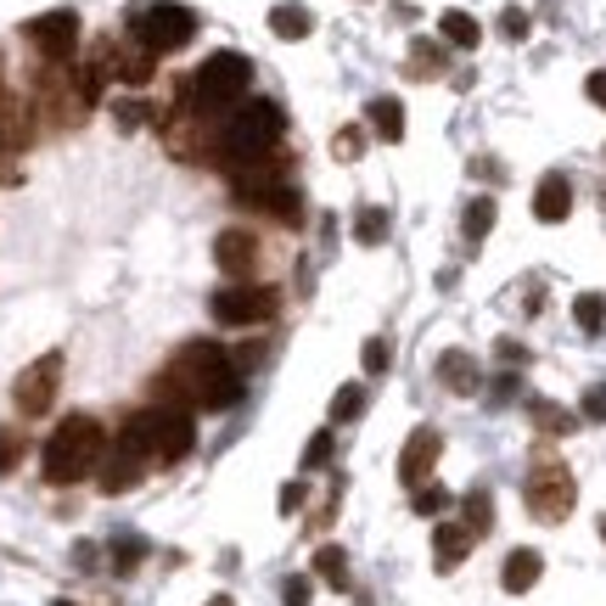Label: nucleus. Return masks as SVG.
<instances>
[{
    "mask_svg": "<svg viewBox=\"0 0 606 606\" xmlns=\"http://www.w3.org/2000/svg\"><path fill=\"white\" fill-rule=\"evenodd\" d=\"M157 393L168 404H186V411L219 416V411H230V404H242L248 370L236 365V354H225L219 343H186L157 377Z\"/></svg>",
    "mask_w": 606,
    "mask_h": 606,
    "instance_id": "f257e3e1",
    "label": "nucleus"
},
{
    "mask_svg": "<svg viewBox=\"0 0 606 606\" xmlns=\"http://www.w3.org/2000/svg\"><path fill=\"white\" fill-rule=\"evenodd\" d=\"M236 202H248L258 214H276L281 225H303V191L292 186V163L281 152H264L253 163H236L225 168Z\"/></svg>",
    "mask_w": 606,
    "mask_h": 606,
    "instance_id": "f03ea898",
    "label": "nucleus"
},
{
    "mask_svg": "<svg viewBox=\"0 0 606 606\" xmlns=\"http://www.w3.org/2000/svg\"><path fill=\"white\" fill-rule=\"evenodd\" d=\"M101 455H108V432H101V421L96 416H67L46 438L40 471H46L51 489H67V483H85L90 471L101 466Z\"/></svg>",
    "mask_w": 606,
    "mask_h": 606,
    "instance_id": "7ed1b4c3",
    "label": "nucleus"
},
{
    "mask_svg": "<svg viewBox=\"0 0 606 606\" xmlns=\"http://www.w3.org/2000/svg\"><path fill=\"white\" fill-rule=\"evenodd\" d=\"M281 135H287V113L276 108V101H264V96H248L242 108H230L219 118V163L225 168L253 163L264 152H276Z\"/></svg>",
    "mask_w": 606,
    "mask_h": 606,
    "instance_id": "20e7f679",
    "label": "nucleus"
},
{
    "mask_svg": "<svg viewBox=\"0 0 606 606\" xmlns=\"http://www.w3.org/2000/svg\"><path fill=\"white\" fill-rule=\"evenodd\" d=\"M186 79H191V101L219 124L230 108H242V101H248V90H253V62H248L242 51H214V56L202 62L197 74H186Z\"/></svg>",
    "mask_w": 606,
    "mask_h": 606,
    "instance_id": "39448f33",
    "label": "nucleus"
},
{
    "mask_svg": "<svg viewBox=\"0 0 606 606\" xmlns=\"http://www.w3.org/2000/svg\"><path fill=\"white\" fill-rule=\"evenodd\" d=\"M522 500H528V517L533 522H567L572 505H579V483L556 450L539 444L533 460H528V478H522Z\"/></svg>",
    "mask_w": 606,
    "mask_h": 606,
    "instance_id": "423d86ee",
    "label": "nucleus"
},
{
    "mask_svg": "<svg viewBox=\"0 0 606 606\" xmlns=\"http://www.w3.org/2000/svg\"><path fill=\"white\" fill-rule=\"evenodd\" d=\"M147 466H157L152 444H147V427H141V416H129L118 427V438H108V455H101L96 478H101V489H108V494H124V489H135V483L147 478Z\"/></svg>",
    "mask_w": 606,
    "mask_h": 606,
    "instance_id": "0eeeda50",
    "label": "nucleus"
},
{
    "mask_svg": "<svg viewBox=\"0 0 606 606\" xmlns=\"http://www.w3.org/2000/svg\"><path fill=\"white\" fill-rule=\"evenodd\" d=\"M135 416H141V427H147V444H152L157 466H175V460L191 455V444H197V411L163 399V404H147V411H135Z\"/></svg>",
    "mask_w": 606,
    "mask_h": 606,
    "instance_id": "6e6552de",
    "label": "nucleus"
},
{
    "mask_svg": "<svg viewBox=\"0 0 606 606\" xmlns=\"http://www.w3.org/2000/svg\"><path fill=\"white\" fill-rule=\"evenodd\" d=\"M135 40H141L152 56H168V51H186L197 40V12L180 7V0H152V7L135 17Z\"/></svg>",
    "mask_w": 606,
    "mask_h": 606,
    "instance_id": "1a4fd4ad",
    "label": "nucleus"
},
{
    "mask_svg": "<svg viewBox=\"0 0 606 606\" xmlns=\"http://www.w3.org/2000/svg\"><path fill=\"white\" fill-rule=\"evenodd\" d=\"M56 388H62V349H46L34 365H23V370H17V382H12V404H17V416H23V421L51 416Z\"/></svg>",
    "mask_w": 606,
    "mask_h": 606,
    "instance_id": "9d476101",
    "label": "nucleus"
},
{
    "mask_svg": "<svg viewBox=\"0 0 606 606\" xmlns=\"http://www.w3.org/2000/svg\"><path fill=\"white\" fill-rule=\"evenodd\" d=\"M209 310H214L219 326H264V320H276L281 292H276V287H264V281H236V287L214 292Z\"/></svg>",
    "mask_w": 606,
    "mask_h": 606,
    "instance_id": "9b49d317",
    "label": "nucleus"
},
{
    "mask_svg": "<svg viewBox=\"0 0 606 606\" xmlns=\"http://www.w3.org/2000/svg\"><path fill=\"white\" fill-rule=\"evenodd\" d=\"M23 34H28V46L40 51L46 62L67 67V62H74V51H79V12L56 7V12H46V17H28Z\"/></svg>",
    "mask_w": 606,
    "mask_h": 606,
    "instance_id": "f8f14e48",
    "label": "nucleus"
},
{
    "mask_svg": "<svg viewBox=\"0 0 606 606\" xmlns=\"http://www.w3.org/2000/svg\"><path fill=\"white\" fill-rule=\"evenodd\" d=\"M438 455H444V432H438V427H416L411 438H404V455H399V483L404 489H421L432 478Z\"/></svg>",
    "mask_w": 606,
    "mask_h": 606,
    "instance_id": "ddd939ff",
    "label": "nucleus"
},
{
    "mask_svg": "<svg viewBox=\"0 0 606 606\" xmlns=\"http://www.w3.org/2000/svg\"><path fill=\"white\" fill-rule=\"evenodd\" d=\"M108 74L124 85H147L157 74V56L135 40V34H124V40H108Z\"/></svg>",
    "mask_w": 606,
    "mask_h": 606,
    "instance_id": "4468645a",
    "label": "nucleus"
},
{
    "mask_svg": "<svg viewBox=\"0 0 606 606\" xmlns=\"http://www.w3.org/2000/svg\"><path fill=\"white\" fill-rule=\"evenodd\" d=\"M214 264L225 269V276L248 281L253 269H258V236L253 230H219L214 236Z\"/></svg>",
    "mask_w": 606,
    "mask_h": 606,
    "instance_id": "2eb2a0df",
    "label": "nucleus"
},
{
    "mask_svg": "<svg viewBox=\"0 0 606 606\" xmlns=\"http://www.w3.org/2000/svg\"><path fill=\"white\" fill-rule=\"evenodd\" d=\"M438 382H444L455 399H471L483 388V365L471 359L466 349H444V354H438Z\"/></svg>",
    "mask_w": 606,
    "mask_h": 606,
    "instance_id": "dca6fc26",
    "label": "nucleus"
},
{
    "mask_svg": "<svg viewBox=\"0 0 606 606\" xmlns=\"http://www.w3.org/2000/svg\"><path fill=\"white\" fill-rule=\"evenodd\" d=\"M471 545H478V533H471L466 522H438L432 528V561H438V572H455L471 556Z\"/></svg>",
    "mask_w": 606,
    "mask_h": 606,
    "instance_id": "f3484780",
    "label": "nucleus"
},
{
    "mask_svg": "<svg viewBox=\"0 0 606 606\" xmlns=\"http://www.w3.org/2000/svg\"><path fill=\"white\" fill-rule=\"evenodd\" d=\"M34 141V101L0 96V152H23Z\"/></svg>",
    "mask_w": 606,
    "mask_h": 606,
    "instance_id": "a211bd4d",
    "label": "nucleus"
},
{
    "mask_svg": "<svg viewBox=\"0 0 606 606\" xmlns=\"http://www.w3.org/2000/svg\"><path fill=\"white\" fill-rule=\"evenodd\" d=\"M533 214H539V225H561L572 214V180L551 168V175L539 180V191H533Z\"/></svg>",
    "mask_w": 606,
    "mask_h": 606,
    "instance_id": "6ab92c4d",
    "label": "nucleus"
},
{
    "mask_svg": "<svg viewBox=\"0 0 606 606\" xmlns=\"http://www.w3.org/2000/svg\"><path fill=\"white\" fill-rule=\"evenodd\" d=\"M539 579H545V556L528 551V545H517L512 556H505V567H500V584H505V595H528Z\"/></svg>",
    "mask_w": 606,
    "mask_h": 606,
    "instance_id": "aec40b11",
    "label": "nucleus"
},
{
    "mask_svg": "<svg viewBox=\"0 0 606 606\" xmlns=\"http://www.w3.org/2000/svg\"><path fill=\"white\" fill-rule=\"evenodd\" d=\"M370 129H377V141H404V101L399 96H377L365 108Z\"/></svg>",
    "mask_w": 606,
    "mask_h": 606,
    "instance_id": "412c9836",
    "label": "nucleus"
},
{
    "mask_svg": "<svg viewBox=\"0 0 606 606\" xmlns=\"http://www.w3.org/2000/svg\"><path fill=\"white\" fill-rule=\"evenodd\" d=\"M528 416H533V427L545 432V438H567L572 427H579V416H572V411H561L556 399H528Z\"/></svg>",
    "mask_w": 606,
    "mask_h": 606,
    "instance_id": "4be33fe9",
    "label": "nucleus"
},
{
    "mask_svg": "<svg viewBox=\"0 0 606 606\" xmlns=\"http://www.w3.org/2000/svg\"><path fill=\"white\" fill-rule=\"evenodd\" d=\"M310 28H315V17L303 7H292V0H281V7L269 12V34H276V40H310Z\"/></svg>",
    "mask_w": 606,
    "mask_h": 606,
    "instance_id": "5701e85b",
    "label": "nucleus"
},
{
    "mask_svg": "<svg viewBox=\"0 0 606 606\" xmlns=\"http://www.w3.org/2000/svg\"><path fill=\"white\" fill-rule=\"evenodd\" d=\"M438 34H444L455 51H471V46L483 40V28H478V17H471V12H444V17H438Z\"/></svg>",
    "mask_w": 606,
    "mask_h": 606,
    "instance_id": "b1692460",
    "label": "nucleus"
},
{
    "mask_svg": "<svg viewBox=\"0 0 606 606\" xmlns=\"http://www.w3.org/2000/svg\"><path fill=\"white\" fill-rule=\"evenodd\" d=\"M388 230H393V214H388V209H359V214H354V242H359V248H382Z\"/></svg>",
    "mask_w": 606,
    "mask_h": 606,
    "instance_id": "393cba45",
    "label": "nucleus"
},
{
    "mask_svg": "<svg viewBox=\"0 0 606 606\" xmlns=\"http://www.w3.org/2000/svg\"><path fill=\"white\" fill-rule=\"evenodd\" d=\"M310 572H320L331 590H343V595H349V551H343V545H320Z\"/></svg>",
    "mask_w": 606,
    "mask_h": 606,
    "instance_id": "a878e982",
    "label": "nucleus"
},
{
    "mask_svg": "<svg viewBox=\"0 0 606 606\" xmlns=\"http://www.w3.org/2000/svg\"><path fill=\"white\" fill-rule=\"evenodd\" d=\"M494 214H500V209H494V197H471V202H466V219H460V230H466V242H471V248H478L483 236L494 230Z\"/></svg>",
    "mask_w": 606,
    "mask_h": 606,
    "instance_id": "bb28decb",
    "label": "nucleus"
},
{
    "mask_svg": "<svg viewBox=\"0 0 606 606\" xmlns=\"http://www.w3.org/2000/svg\"><path fill=\"white\" fill-rule=\"evenodd\" d=\"M460 522H466L471 533H478V539L494 528V500H489V489H471V494L460 500Z\"/></svg>",
    "mask_w": 606,
    "mask_h": 606,
    "instance_id": "cd10ccee",
    "label": "nucleus"
},
{
    "mask_svg": "<svg viewBox=\"0 0 606 606\" xmlns=\"http://www.w3.org/2000/svg\"><path fill=\"white\" fill-rule=\"evenodd\" d=\"M572 320H579V331H606V298L601 292H579L572 298Z\"/></svg>",
    "mask_w": 606,
    "mask_h": 606,
    "instance_id": "c85d7f7f",
    "label": "nucleus"
},
{
    "mask_svg": "<svg viewBox=\"0 0 606 606\" xmlns=\"http://www.w3.org/2000/svg\"><path fill=\"white\" fill-rule=\"evenodd\" d=\"M411 505H416V517H444L450 512V489L444 483H421V489H411Z\"/></svg>",
    "mask_w": 606,
    "mask_h": 606,
    "instance_id": "c756f323",
    "label": "nucleus"
},
{
    "mask_svg": "<svg viewBox=\"0 0 606 606\" xmlns=\"http://www.w3.org/2000/svg\"><path fill=\"white\" fill-rule=\"evenodd\" d=\"M354 416H365V388L359 382H349V388L331 393V421H354Z\"/></svg>",
    "mask_w": 606,
    "mask_h": 606,
    "instance_id": "7c9ffc66",
    "label": "nucleus"
},
{
    "mask_svg": "<svg viewBox=\"0 0 606 606\" xmlns=\"http://www.w3.org/2000/svg\"><path fill=\"white\" fill-rule=\"evenodd\" d=\"M23 455H28V438L17 427H0V471H17Z\"/></svg>",
    "mask_w": 606,
    "mask_h": 606,
    "instance_id": "2f4dec72",
    "label": "nucleus"
},
{
    "mask_svg": "<svg viewBox=\"0 0 606 606\" xmlns=\"http://www.w3.org/2000/svg\"><path fill=\"white\" fill-rule=\"evenodd\" d=\"M411 74H444V46L416 40V46H411Z\"/></svg>",
    "mask_w": 606,
    "mask_h": 606,
    "instance_id": "473e14b6",
    "label": "nucleus"
},
{
    "mask_svg": "<svg viewBox=\"0 0 606 606\" xmlns=\"http://www.w3.org/2000/svg\"><path fill=\"white\" fill-rule=\"evenodd\" d=\"M141 556H147V545H141L135 533L113 539V567H118V572H135V567H141Z\"/></svg>",
    "mask_w": 606,
    "mask_h": 606,
    "instance_id": "72a5a7b5",
    "label": "nucleus"
},
{
    "mask_svg": "<svg viewBox=\"0 0 606 606\" xmlns=\"http://www.w3.org/2000/svg\"><path fill=\"white\" fill-rule=\"evenodd\" d=\"M331 450H337V438H331V427H320V432L310 438V450H303V471H315V466H331Z\"/></svg>",
    "mask_w": 606,
    "mask_h": 606,
    "instance_id": "f704fd0d",
    "label": "nucleus"
},
{
    "mask_svg": "<svg viewBox=\"0 0 606 606\" xmlns=\"http://www.w3.org/2000/svg\"><path fill=\"white\" fill-rule=\"evenodd\" d=\"M359 359H365V377H382V370L393 365V349H388V337H370V343L359 349Z\"/></svg>",
    "mask_w": 606,
    "mask_h": 606,
    "instance_id": "c9c22d12",
    "label": "nucleus"
},
{
    "mask_svg": "<svg viewBox=\"0 0 606 606\" xmlns=\"http://www.w3.org/2000/svg\"><path fill=\"white\" fill-rule=\"evenodd\" d=\"M365 152V129L359 124H349V129H337V141H331V157H343V163H354Z\"/></svg>",
    "mask_w": 606,
    "mask_h": 606,
    "instance_id": "e433bc0d",
    "label": "nucleus"
},
{
    "mask_svg": "<svg viewBox=\"0 0 606 606\" xmlns=\"http://www.w3.org/2000/svg\"><path fill=\"white\" fill-rule=\"evenodd\" d=\"M281 601L287 606H310L315 601V579H310V572H292V579L281 584Z\"/></svg>",
    "mask_w": 606,
    "mask_h": 606,
    "instance_id": "4c0bfd02",
    "label": "nucleus"
},
{
    "mask_svg": "<svg viewBox=\"0 0 606 606\" xmlns=\"http://www.w3.org/2000/svg\"><path fill=\"white\" fill-rule=\"evenodd\" d=\"M113 118H118V129H141L152 118V108L147 101H113Z\"/></svg>",
    "mask_w": 606,
    "mask_h": 606,
    "instance_id": "58836bf2",
    "label": "nucleus"
},
{
    "mask_svg": "<svg viewBox=\"0 0 606 606\" xmlns=\"http://www.w3.org/2000/svg\"><path fill=\"white\" fill-rule=\"evenodd\" d=\"M500 34H505V40H528V12L522 7H505L500 12Z\"/></svg>",
    "mask_w": 606,
    "mask_h": 606,
    "instance_id": "ea45409f",
    "label": "nucleus"
},
{
    "mask_svg": "<svg viewBox=\"0 0 606 606\" xmlns=\"http://www.w3.org/2000/svg\"><path fill=\"white\" fill-rule=\"evenodd\" d=\"M584 416H590V421H606V382L584 393Z\"/></svg>",
    "mask_w": 606,
    "mask_h": 606,
    "instance_id": "a19ab883",
    "label": "nucleus"
},
{
    "mask_svg": "<svg viewBox=\"0 0 606 606\" xmlns=\"http://www.w3.org/2000/svg\"><path fill=\"white\" fill-rule=\"evenodd\" d=\"M584 96H590V101H595V108L606 113V67H595V74L584 79Z\"/></svg>",
    "mask_w": 606,
    "mask_h": 606,
    "instance_id": "79ce46f5",
    "label": "nucleus"
},
{
    "mask_svg": "<svg viewBox=\"0 0 606 606\" xmlns=\"http://www.w3.org/2000/svg\"><path fill=\"white\" fill-rule=\"evenodd\" d=\"M303 500H310V483H287V489H281V512L292 517V512H298Z\"/></svg>",
    "mask_w": 606,
    "mask_h": 606,
    "instance_id": "37998d69",
    "label": "nucleus"
},
{
    "mask_svg": "<svg viewBox=\"0 0 606 606\" xmlns=\"http://www.w3.org/2000/svg\"><path fill=\"white\" fill-rule=\"evenodd\" d=\"M494 349H500V359H505V365H522V359H528V354H522V343H494Z\"/></svg>",
    "mask_w": 606,
    "mask_h": 606,
    "instance_id": "c03bdc74",
    "label": "nucleus"
},
{
    "mask_svg": "<svg viewBox=\"0 0 606 606\" xmlns=\"http://www.w3.org/2000/svg\"><path fill=\"white\" fill-rule=\"evenodd\" d=\"M209 606H236V601H230V595H214V601H209Z\"/></svg>",
    "mask_w": 606,
    "mask_h": 606,
    "instance_id": "a18cd8bd",
    "label": "nucleus"
},
{
    "mask_svg": "<svg viewBox=\"0 0 606 606\" xmlns=\"http://www.w3.org/2000/svg\"><path fill=\"white\" fill-rule=\"evenodd\" d=\"M51 606H79V601H51Z\"/></svg>",
    "mask_w": 606,
    "mask_h": 606,
    "instance_id": "49530a36",
    "label": "nucleus"
},
{
    "mask_svg": "<svg viewBox=\"0 0 606 606\" xmlns=\"http://www.w3.org/2000/svg\"><path fill=\"white\" fill-rule=\"evenodd\" d=\"M601 539H606V517H601Z\"/></svg>",
    "mask_w": 606,
    "mask_h": 606,
    "instance_id": "de8ad7c7",
    "label": "nucleus"
},
{
    "mask_svg": "<svg viewBox=\"0 0 606 606\" xmlns=\"http://www.w3.org/2000/svg\"><path fill=\"white\" fill-rule=\"evenodd\" d=\"M0 180H12V175H0Z\"/></svg>",
    "mask_w": 606,
    "mask_h": 606,
    "instance_id": "09e8293b",
    "label": "nucleus"
}]
</instances>
